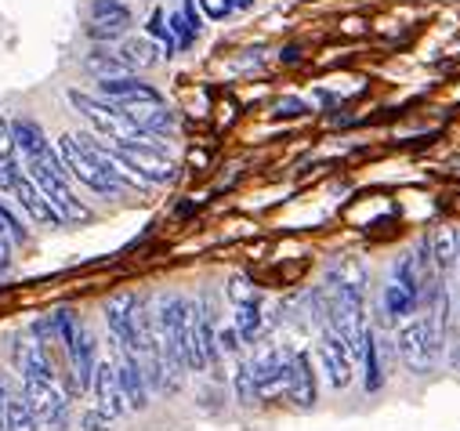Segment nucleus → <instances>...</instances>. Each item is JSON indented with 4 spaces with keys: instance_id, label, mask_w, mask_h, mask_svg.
<instances>
[{
    "instance_id": "8",
    "label": "nucleus",
    "mask_w": 460,
    "mask_h": 431,
    "mask_svg": "<svg viewBox=\"0 0 460 431\" xmlns=\"http://www.w3.org/2000/svg\"><path fill=\"white\" fill-rule=\"evenodd\" d=\"M315 356H319V366L326 374V381L333 388H349L352 384V348L344 345L330 327L319 330V345H315Z\"/></svg>"
},
{
    "instance_id": "26",
    "label": "nucleus",
    "mask_w": 460,
    "mask_h": 431,
    "mask_svg": "<svg viewBox=\"0 0 460 431\" xmlns=\"http://www.w3.org/2000/svg\"><path fill=\"white\" fill-rule=\"evenodd\" d=\"M236 399L243 402V406H251L258 395H254V381H251V363H240V370H236Z\"/></svg>"
},
{
    "instance_id": "17",
    "label": "nucleus",
    "mask_w": 460,
    "mask_h": 431,
    "mask_svg": "<svg viewBox=\"0 0 460 431\" xmlns=\"http://www.w3.org/2000/svg\"><path fill=\"white\" fill-rule=\"evenodd\" d=\"M120 62H124V69L128 73H138V69H149V66H156V44L153 40H142V37H124L120 40V48L112 51Z\"/></svg>"
},
{
    "instance_id": "13",
    "label": "nucleus",
    "mask_w": 460,
    "mask_h": 431,
    "mask_svg": "<svg viewBox=\"0 0 460 431\" xmlns=\"http://www.w3.org/2000/svg\"><path fill=\"white\" fill-rule=\"evenodd\" d=\"M294 406L312 409L315 406V374H312V359L308 352H290V366H287V391H283Z\"/></svg>"
},
{
    "instance_id": "28",
    "label": "nucleus",
    "mask_w": 460,
    "mask_h": 431,
    "mask_svg": "<svg viewBox=\"0 0 460 431\" xmlns=\"http://www.w3.org/2000/svg\"><path fill=\"white\" fill-rule=\"evenodd\" d=\"M308 113V105L301 101V98H283L279 105H276V117H287V120H294V117H305Z\"/></svg>"
},
{
    "instance_id": "30",
    "label": "nucleus",
    "mask_w": 460,
    "mask_h": 431,
    "mask_svg": "<svg viewBox=\"0 0 460 431\" xmlns=\"http://www.w3.org/2000/svg\"><path fill=\"white\" fill-rule=\"evenodd\" d=\"M15 265V251H12V240L8 236H0V276H8Z\"/></svg>"
},
{
    "instance_id": "3",
    "label": "nucleus",
    "mask_w": 460,
    "mask_h": 431,
    "mask_svg": "<svg viewBox=\"0 0 460 431\" xmlns=\"http://www.w3.org/2000/svg\"><path fill=\"white\" fill-rule=\"evenodd\" d=\"M22 163H26V178L51 199V207L58 210V218L69 225V222H91V210L76 199V192H73V185H69V174H66V167H62V160H58V153H55V145L48 142V145H40V149H33L30 156H22Z\"/></svg>"
},
{
    "instance_id": "18",
    "label": "nucleus",
    "mask_w": 460,
    "mask_h": 431,
    "mask_svg": "<svg viewBox=\"0 0 460 431\" xmlns=\"http://www.w3.org/2000/svg\"><path fill=\"white\" fill-rule=\"evenodd\" d=\"M22 178V163H19V153L12 145V135H8V120L0 117V192H12V185Z\"/></svg>"
},
{
    "instance_id": "20",
    "label": "nucleus",
    "mask_w": 460,
    "mask_h": 431,
    "mask_svg": "<svg viewBox=\"0 0 460 431\" xmlns=\"http://www.w3.org/2000/svg\"><path fill=\"white\" fill-rule=\"evenodd\" d=\"M261 327H265V315H261V301H251V304H236V322L233 330L240 334L243 345H254L261 338Z\"/></svg>"
},
{
    "instance_id": "23",
    "label": "nucleus",
    "mask_w": 460,
    "mask_h": 431,
    "mask_svg": "<svg viewBox=\"0 0 460 431\" xmlns=\"http://www.w3.org/2000/svg\"><path fill=\"white\" fill-rule=\"evenodd\" d=\"M417 304H420V297H417V294H410L406 286H399L395 279L385 286V312H388L392 319H402V315H410Z\"/></svg>"
},
{
    "instance_id": "14",
    "label": "nucleus",
    "mask_w": 460,
    "mask_h": 431,
    "mask_svg": "<svg viewBox=\"0 0 460 431\" xmlns=\"http://www.w3.org/2000/svg\"><path fill=\"white\" fill-rule=\"evenodd\" d=\"M117 366V381H120V391H124V402L128 409H146L149 406V381H146V370L135 356L120 352V363H112Z\"/></svg>"
},
{
    "instance_id": "24",
    "label": "nucleus",
    "mask_w": 460,
    "mask_h": 431,
    "mask_svg": "<svg viewBox=\"0 0 460 431\" xmlns=\"http://www.w3.org/2000/svg\"><path fill=\"white\" fill-rule=\"evenodd\" d=\"M228 297H233V304L261 301V294H258V286L251 283V276H233V279H228Z\"/></svg>"
},
{
    "instance_id": "21",
    "label": "nucleus",
    "mask_w": 460,
    "mask_h": 431,
    "mask_svg": "<svg viewBox=\"0 0 460 431\" xmlns=\"http://www.w3.org/2000/svg\"><path fill=\"white\" fill-rule=\"evenodd\" d=\"M84 69L87 73H94L98 80H112V76H128V69H124V62L112 55L109 48H98V51H91L87 58H84Z\"/></svg>"
},
{
    "instance_id": "12",
    "label": "nucleus",
    "mask_w": 460,
    "mask_h": 431,
    "mask_svg": "<svg viewBox=\"0 0 460 431\" xmlns=\"http://www.w3.org/2000/svg\"><path fill=\"white\" fill-rule=\"evenodd\" d=\"M12 196H15V203L22 207V214H26V218H30L33 225H55V229H58V225H66V222L58 218V210L51 207V199H48V196H44V192L26 178V174L12 185Z\"/></svg>"
},
{
    "instance_id": "1",
    "label": "nucleus",
    "mask_w": 460,
    "mask_h": 431,
    "mask_svg": "<svg viewBox=\"0 0 460 431\" xmlns=\"http://www.w3.org/2000/svg\"><path fill=\"white\" fill-rule=\"evenodd\" d=\"M12 352H15L19 377H22V399L30 402L37 420L48 431H66L69 427V395L58 384L51 352L44 345H37L33 338H19Z\"/></svg>"
},
{
    "instance_id": "7",
    "label": "nucleus",
    "mask_w": 460,
    "mask_h": 431,
    "mask_svg": "<svg viewBox=\"0 0 460 431\" xmlns=\"http://www.w3.org/2000/svg\"><path fill=\"white\" fill-rule=\"evenodd\" d=\"M287 366H290V352L283 348H269L251 363V381H254V395L272 402L287 391Z\"/></svg>"
},
{
    "instance_id": "32",
    "label": "nucleus",
    "mask_w": 460,
    "mask_h": 431,
    "mask_svg": "<svg viewBox=\"0 0 460 431\" xmlns=\"http://www.w3.org/2000/svg\"><path fill=\"white\" fill-rule=\"evenodd\" d=\"M8 395H12V388H8L4 374H0V431H4V402H8Z\"/></svg>"
},
{
    "instance_id": "10",
    "label": "nucleus",
    "mask_w": 460,
    "mask_h": 431,
    "mask_svg": "<svg viewBox=\"0 0 460 431\" xmlns=\"http://www.w3.org/2000/svg\"><path fill=\"white\" fill-rule=\"evenodd\" d=\"M91 391H94V413L102 420H117V417L128 413V402H124V391H120V381H117V366H112L109 359L94 366Z\"/></svg>"
},
{
    "instance_id": "6",
    "label": "nucleus",
    "mask_w": 460,
    "mask_h": 431,
    "mask_svg": "<svg viewBox=\"0 0 460 431\" xmlns=\"http://www.w3.org/2000/svg\"><path fill=\"white\" fill-rule=\"evenodd\" d=\"M105 145L124 163V171L142 185H171L178 178V163L156 145H117V142H105Z\"/></svg>"
},
{
    "instance_id": "27",
    "label": "nucleus",
    "mask_w": 460,
    "mask_h": 431,
    "mask_svg": "<svg viewBox=\"0 0 460 431\" xmlns=\"http://www.w3.org/2000/svg\"><path fill=\"white\" fill-rule=\"evenodd\" d=\"M149 37H156V40L164 44V51L174 55V37H171V30L164 26V12H153V19H149Z\"/></svg>"
},
{
    "instance_id": "31",
    "label": "nucleus",
    "mask_w": 460,
    "mask_h": 431,
    "mask_svg": "<svg viewBox=\"0 0 460 431\" xmlns=\"http://www.w3.org/2000/svg\"><path fill=\"white\" fill-rule=\"evenodd\" d=\"M217 345H221V348H228V352H240V345H243V341H240V334H236L233 327H228V330H221V334H217Z\"/></svg>"
},
{
    "instance_id": "2",
    "label": "nucleus",
    "mask_w": 460,
    "mask_h": 431,
    "mask_svg": "<svg viewBox=\"0 0 460 431\" xmlns=\"http://www.w3.org/2000/svg\"><path fill=\"white\" fill-rule=\"evenodd\" d=\"M55 153H58L66 174L98 196H120L128 189H142V181H135L124 171V163L109 153V145L94 142L91 135H62Z\"/></svg>"
},
{
    "instance_id": "15",
    "label": "nucleus",
    "mask_w": 460,
    "mask_h": 431,
    "mask_svg": "<svg viewBox=\"0 0 460 431\" xmlns=\"http://www.w3.org/2000/svg\"><path fill=\"white\" fill-rule=\"evenodd\" d=\"M124 113H128V120H131L142 135H149V138H164V135H171V131H174V113L167 110L164 101L124 105Z\"/></svg>"
},
{
    "instance_id": "16",
    "label": "nucleus",
    "mask_w": 460,
    "mask_h": 431,
    "mask_svg": "<svg viewBox=\"0 0 460 431\" xmlns=\"http://www.w3.org/2000/svg\"><path fill=\"white\" fill-rule=\"evenodd\" d=\"M424 251H428L431 268H435L438 276L453 272V268H456V261H460V236H456V229H449V225L435 229V233L424 240Z\"/></svg>"
},
{
    "instance_id": "9",
    "label": "nucleus",
    "mask_w": 460,
    "mask_h": 431,
    "mask_svg": "<svg viewBox=\"0 0 460 431\" xmlns=\"http://www.w3.org/2000/svg\"><path fill=\"white\" fill-rule=\"evenodd\" d=\"M87 15H91V26H87L91 40H120L131 30V8L124 0H91Z\"/></svg>"
},
{
    "instance_id": "19",
    "label": "nucleus",
    "mask_w": 460,
    "mask_h": 431,
    "mask_svg": "<svg viewBox=\"0 0 460 431\" xmlns=\"http://www.w3.org/2000/svg\"><path fill=\"white\" fill-rule=\"evenodd\" d=\"M4 431H40V420L22 399V391H12L4 402Z\"/></svg>"
},
{
    "instance_id": "4",
    "label": "nucleus",
    "mask_w": 460,
    "mask_h": 431,
    "mask_svg": "<svg viewBox=\"0 0 460 431\" xmlns=\"http://www.w3.org/2000/svg\"><path fill=\"white\" fill-rule=\"evenodd\" d=\"M66 98H69V105L73 110L102 135V138H109V142H117V145H156V149H164L156 138H149V135H142L131 120H128V113L120 110V105H112V101H105V98H94V94H87V91H66Z\"/></svg>"
},
{
    "instance_id": "11",
    "label": "nucleus",
    "mask_w": 460,
    "mask_h": 431,
    "mask_svg": "<svg viewBox=\"0 0 460 431\" xmlns=\"http://www.w3.org/2000/svg\"><path fill=\"white\" fill-rule=\"evenodd\" d=\"M98 91H102V98L105 101H112V105H146V101H164V94L153 87V84H146L142 76H135V73H128V76H112V80H98Z\"/></svg>"
},
{
    "instance_id": "25",
    "label": "nucleus",
    "mask_w": 460,
    "mask_h": 431,
    "mask_svg": "<svg viewBox=\"0 0 460 431\" xmlns=\"http://www.w3.org/2000/svg\"><path fill=\"white\" fill-rule=\"evenodd\" d=\"M167 30H171V37H174V48L189 51V48L196 44V30H192V26L181 19V12H178V15H171V26H167Z\"/></svg>"
},
{
    "instance_id": "5",
    "label": "nucleus",
    "mask_w": 460,
    "mask_h": 431,
    "mask_svg": "<svg viewBox=\"0 0 460 431\" xmlns=\"http://www.w3.org/2000/svg\"><path fill=\"white\" fill-rule=\"evenodd\" d=\"M446 334L438 330V322L431 315L410 319L399 327V356L406 363L410 374H431L438 363V348H442Z\"/></svg>"
},
{
    "instance_id": "29",
    "label": "nucleus",
    "mask_w": 460,
    "mask_h": 431,
    "mask_svg": "<svg viewBox=\"0 0 460 431\" xmlns=\"http://www.w3.org/2000/svg\"><path fill=\"white\" fill-rule=\"evenodd\" d=\"M199 4H203V12L210 19H225L228 12H233V0H199Z\"/></svg>"
},
{
    "instance_id": "34",
    "label": "nucleus",
    "mask_w": 460,
    "mask_h": 431,
    "mask_svg": "<svg viewBox=\"0 0 460 431\" xmlns=\"http://www.w3.org/2000/svg\"><path fill=\"white\" fill-rule=\"evenodd\" d=\"M453 363H456V366H460V356H456V359H453Z\"/></svg>"
},
{
    "instance_id": "33",
    "label": "nucleus",
    "mask_w": 460,
    "mask_h": 431,
    "mask_svg": "<svg viewBox=\"0 0 460 431\" xmlns=\"http://www.w3.org/2000/svg\"><path fill=\"white\" fill-rule=\"evenodd\" d=\"M254 0H233V8H251Z\"/></svg>"
},
{
    "instance_id": "22",
    "label": "nucleus",
    "mask_w": 460,
    "mask_h": 431,
    "mask_svg": "<svg viewBox=\"0 0 460 431\" xmlns=\"http://www.w3.org/2000/svg\"><path fill=\"white\" fill-rule=\"evenodd\" d=\"M363 363H367V391H381L385 384V370H381V345L377 334H363Z\"/></svg>"
}]
</instances>
